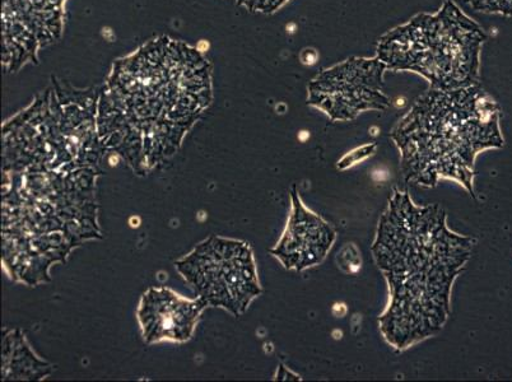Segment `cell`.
Listing matches in <instances>:
<instances>
[{"instance_id":"3957f363","label":"cell","mask_w":512,"mask_h":382,"mask_svg":"<svg viewBox=\"0 0 512 382\" xmlns=\"http://www.w3.org/2000/svg\"><path fill=\"white\" fill-rule=\"evenodd\" d=\"M484 40L481 27L446 0L434 15L421 13L381 37L376 58L390 71L421 74L434 90H456L479 85Z\"/></svg>"},{"instance_id":"5b68a950","label":"cell","mask_w":512,"mask_h":382,"mask_svg":"<svg viewBox=\"0 0 512 382\" xmlns=\"http://www.w3.org/2000/svg\"><path fill=\"white\" fill-rule=\"evenodd\" d=\"M386 67L379 59L352 58L321 72L309 85V105L333 121L355 120L366 111L390 106L384 95Z\"/></svg>"},{"instance_id":"52a82bcc","label":"cell","mask_w":512,"mask_h":382,"mask_svg":"<svg viewBox=\"0 0 512 382\" xmlns=\"http://www.w3.org/2000/svg\"><path fill=\"white\" fill-rule=\"evenodd\" d=\"M291 200L285 231L271 254L287 270L304 272L324 262L337 239V232L323 217L305 206L296 188L292 190Z\"/></svg>"},{"instance_id":"6da1fadb","label":"cell","mask_w":512,"mask_h":382,"mask_svg":"<svg viewBox=\"0 0 512 382\" xmlns=\"http://www.w3.org/2000/svg\"><path fill=\"white\" fill-rule=\"evenodd\" d=\"M473 246L472 237L450 230L440 206H417L407 191H394L372 245L389 286V305L379 318L389 346L406 351L441 332Z\"/></svg>"},{"instance_id":"7a4b0ae2","label":"cell","mask_w":512,"mask_h":382,"mask_svg":"<svg viewBox=\"0 0 512 382\" xmlns=\"http://www.w3.org/2000/svg\"><path fill=\"white\" fill-rule=\"evenodd\" d=\"M408 184L435 188L453 180L476 198L479 153L504 146L500 110L479 85L441 91L430 88L390 133Z\"/></svg>"},{"instance_id":"ba28073f","label":"cell","mask_w":512,"mask_h":382,"mask_svg":"<svg viewBox=\"0 0 512 382\" xmlns=\"http://www.w3.org/2000/svg\"><path fill=\"white\" fill-rule=\"evenodd\" d=\"M2 380L45 379L53 372V366L40 360L27 343L21 330H6L3 338Z\"/></svg>"},{"instance_id":"8992f818","label":"cell","mask_w":512,"mask_h":382,"mask_svg":"<svg viewBox=\"0 0 512 382\" xmlns=\"http://www.w3.org/2000/svg\"><path fill=\"white\" fill-rule=\"evenodd\" d=\"M207 307L202 298L188 300L170 288H150L143 293L137 310L144 342H189Z\"/></svg>"},{"instance_id":"277c9868","label":"cell","mask_w":512,"mask_h":382,"mask_svg":"<svg viewBox=\"0 0 512 382\" xmlns=\"http://www.w3.org/2000/svg\"><path fill=\"white\" fill-rule=\"evenodd\" d=\"M175 267L208 306L234 316L244 314L262 293L253 250L244 241L208 237Z\"/></svg>"},{"instance_id":"9c48e42d","label":"cell","mask_w":512,"mask_h":382,"mask_svg":"<svg viewBox=\"0 0 512 382\" xmlns=\"http://www.w3.org/2000/svg\"><path fill=\"white\" fill-rule=\"evenodd\" d=\"M251 2L258 4L256 8L262 9L264 12H272L274 9L281 7L287 0H251Z\"/></svg>"}]
</instances>
